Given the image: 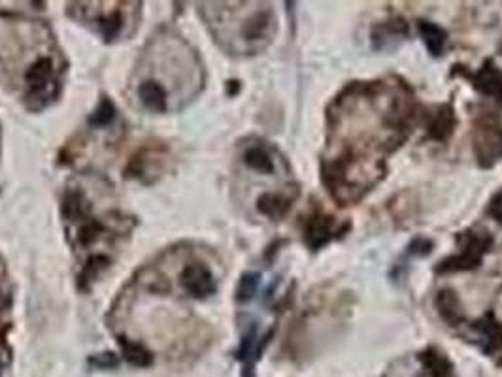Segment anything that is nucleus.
<instances>
[{
	"label": "nucleus",
	"instance_id": "nucleus-8",
	"mask_svg": "<svg viewBox=\"0 0 502 377\" xmlns=\"http://www.w3.org/2000/svg\"><path fill=\"white\" fill-rule=\"evenodd\" d=\"M419 35H422L425 46H427L429 53L438 57L442 55L446 49V42H448V35L442 27L434 23H429V21H419Z\"/></svg>",
	"mask_w": 502,
	"mask_h": 377
},
{
	"label": "nucleus",
	"instance_id": "nucleus-10",
	"mask_svg": "<svg viewBox=\"0 0 502 377\" xmlns=\"http://www.w3.org/2000/svg\"><path fill=\"white\" fill-rule=\"evenodd\" d=\"M291 206V198L283 195H276V193H265L263 196H259L257 201V208L261 213H265L266 217H282L283 213L287 212Z\"/></svg>",
	"mask_w": 502,
	"mask_h": 377
},
{
	"label": "nucleus",
	"instance_id": "nucleus-4",
	"mask_svg": "<svg viewBox=\"0 0 502 377\" xmlns=\"http://www.w3.org/2000/svg\"><path fill=\"white\" fill-rule=\"evenodd\" d=\"M242 160L249 170L266 174V176L274 174L277 168L276 151L265 142H255L246 145L242 153Z\"/></svg>",
	"mask_w": 502,
	"mask_h": 377
},
{
	"label": "nucleus",
	"instance_id": "nucleus-7",
	"mask_svg": "<svg viewBox=\"0 0 502 377\" xmlns=\"http://www.w3.org/2000/svg\"><path fill=\"white\" fill-rule=\"evenodd\" d=\"M474 330L476 336L484 345L485 353H495L496 349L502 345V325L495 319V315L487 313L484 315L478 323H474Z\"/></svg>",
	"mask_w": 502,
	"mask_h": 377
},
{
	"label": "nucleus",
	"instance_id": "nucleus-9",
	"mask_svg": "<svg viewBox=\"0 0 502 377\" xmlns=\"http://www.w3.org/2000/svg\"><path fill=\"white\" fill-rule=\"evenodd\" d=\"M436 308L440 311V317L450 323V325H459L462 321V311L459 306V298L455 292L451 291H442L436 298Z\"/></svg>",
	"mask_w": 502,
	"mask_h": 377
},
{
	"label": "nucleus",
	"instance_id": "nucleus-11",
	"mask_svg": "<svg viewBox=\"0 0 502 377\" xmlns=\"http://www.w3.org/2000/svg\"><path fill=\"white\" fill-rule=\"evenodd\" d=\"M422 359L423 362H425V366H427L429 373L433 377H450L451 366L450 362L446 360V357H442V354L433 351V349H429L427 353L422 354Z\"/></svg>",
	"mask_w": 502,
	"mask_h": 377
},
{
	"label": "nucleus",
	"instance_id": "nucleus-16",
	"mask_svg": "<svg viewBox=\"0 0 502 377\" xmlns=\"http://www.w3.org/2000/svg\"><path fill=\"white\" fill-rule=\"evenodd\" d=\"M257 287H259V274H246L240 280V285H238L237 291V298L238 300H249L257 292Z\"/></svg>",
	"mask_w": 502,
	"mask_h": 377
},
{
	"label": "nucleus",
	"instance_id": "nucleus-5",
	"mask_svg": "<svg viewBox=\"0 0 502 377\" xmlns=\"http://www.w3.org/2000/svg\"><path fill=\"white\" fill-rule=\"evenodd\" d=\"M470 81L482 95L502 102V72L491 61H487L478 72H474L470 76Z\"/></svg>",
	"mask_w": 502,
	"mask_h": 377
},
{
	"label": "nucleus",
	"instance_id": "nucleus-6",
	"mask_svg": "<svg viewBox=\"0 0 502 377\" xmlns=\"http://www.w3.org/2000/svg\"><path fill=\"white\" fill-rule=\"evenodd\" d=\"M162 162H165V149L145 148L131 160L127 172L134 177H145L161 170Z\"/></svg>",
	"mask_w": 502,
	"mask_h": 377
},
{
	"label": "nucleus",
	"instance_id": "nucleus-3",
	"mask_svg": "<svg viewBox=\"0 0 502 377\" xmlns=\"http://www.w3.org/2000/svg\"><path fill=\"white\" fill-rule=\"evenodd\" d=\"M179 283L184 287V291L193 298H206L212 297L217 289L214 280V274L204 263H189L181 270Z\"/></svg>",
	"mask_w": 502,
	"mask_h": 377
},
{
	"label": "nucleus",
	"instance_id": "nucleus-13",
	"mask_svg": "<svg viewBox=\"0 0 502 377\" xmlns=\"http://www.w3.org/2000/svg\"><path fill=\"white\" fill-rule=\"evenodd\" d=\"M116 119V108L114 104L110 102V98H102L98 108L95 109L89 117V125L97 126V128H102V126H108L112 121Z\"/></svg>",
	"mask_w": 502,
	"mask_h": 377
},
{
	"label": "nucleus",
	"instance_id": "nucleus-15",
	"mask_svg": "<svg viewBox=\"0 0 502 377\" xmlns=\"http://www.w3.org/2000/svg\"><path fill=\"white\" fill-rule=\"evenodd\" d=\"M108 266V258L104 257V255H92L91 258H89V263H87V266L83 268V272L80 274V285H83V283H91V281H95L100 275V272Z\"/></svg>",
	"mask_w": 502,
	"mask_h": 377
},
{
	"label": "nucleus",
	"instance_id": "nucleus-17",
	"mask_svg": "<svg viewBox=\"0 0 502 377\" xmlns=\"http://www.w3.org/2000/svg\"><path fill=\"white\" fill-rule=\"evenodd\" d=\"M487 213L491 217L496 219L498 223L502 225V191H498L489 202V208H487Z\"/></svg>",
	"mask_w": 502,
	"mask_h": 377
},
{
	"label": "nucleus",
	"instance_id": "nucleus-1",
	"mask_svg": "<svg viewBox=\"0 0 502 377\" xmlns=\"http://www.w3.org/2000/svg\"><path fill=\"white\" fill-rule=\"evenodd\" d=\"M459 241H461V253L459 255H451V257L444 258L442 263L436 266L438 274H451V272H467V270L478 268L482 261H484L485 253L489 251L493 238L485 232H476V230H467L459 234Z\"/></svg>",
	"mask_w": 502,
	"mask_h": 377
},
{
	"label": "nucleus",
	"instance_id": "nucleus-12",
	"mask_svg": "<svg viewBox=\"0 0 502 377\" xmlns=\"http://www.w3.org/2000/svg\"><path fill=\"white\" fill-rule=\"evenodd\" d=\"M451 131H453V115H451V109H440L436 117H434L433 125H431V138L434 140H446L450 136Z\"/></svg>",
	"mask_w": 502,
	"mask_h": 377
},
{
	"label": "nucleus",
	"instance_id": "nucleus-2",
	"mask_svg": "<svg viewBox=\"0 0 502 377\" xmlns=\"http://www.w3.org/2000/svg\"><path fill=\"white\" fill-rule=\"evenodd\" d=\"M347 227L338 229V223L335 221V217L325 215L321 210H316L312 215H308L304 221V241L306 246L313 251H318L321 247H325L330 240H335L338 232H346Z\"/></svg>",
	"mask_w": 502,
	"mask_h": 377
},
{
	"label": "nucleus",
	"instance_id": "nucleus-14",
	"mask_svg": "<svg viewBox=\"0 0 502 377\" xmlns=\"http://www.w3.org/2000/svg\"><path fill=\"white\" fill-rule=\"evenodd\" d=\"M121 345H123V353H125V357H127V360L131 362V364L148 366L151 362L150 353H148L140 343L127 342L125 337H121Z\"/></svg>",
	"mask_w": 502,
	"mask_h": 377
}]
</instances>
